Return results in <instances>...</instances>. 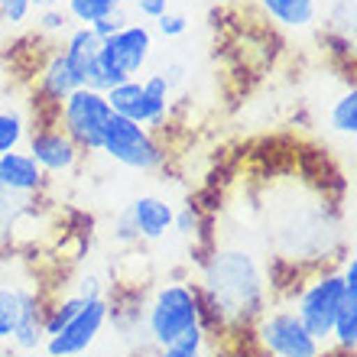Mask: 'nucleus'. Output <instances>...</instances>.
<instances>
[{
    "label": "nucleus",
    "instance_id": "5",
    "mask_svg": "<svg viewBox=\"0 0 357 357\" xmlns=\"http://www.w3.org/2000/svg\"><path fill=\"white\" fill-rule=\"evenodd\" d=\"M153 59V29L140 20L127 23L117 29L114 36L101 39V52H98V78H94V91H107V88L130 82L150 66Z\"/></svg>",
    "mask_w": 357,
    "mask_h": 357
},
{
    "label": "nucleus",
    "instance_id": "16",
    "mask_svg": "<svg viewBox=\"0 0 357 357\" xmlns=\"http://www.w3.org/2000/svg\"><path fill=\"white\" fill-rule=\"evenodd\" d=\"M273 26L289 33H309L319 23V0H257Z\"/></svg>",
    "mask_w": 357,
    "mask_h": 357
},
{
    "label": "nucleus",
    "instance_id": "1",
    "mask_svg": "<svg viewBox=\"0 0 357 357\" xmlns=\"http://www.w3.org/2000/svg\"><path fill=\"white\" fill-rule=\"evenodd\" d=\"M254 218L257 231L264 234L270 266L309 273L331 264L341 250L338 211L325 198L319 178L305 172L266 182L257 195Z\"/></svg>",
    "mask_w": 357,
    "mask_h": 357
},
{
    "label": "nucleus",
    "instance_id": "29",
    "mask_svg": "<svg viewBox=\"0 0 357 357\" xmlns=\"http://www.w3.org/2000/svg\"><path fill=\"white\" fill-rule=\"evenodd\" d=\"M114 241H117V244H140V241H137V231H133V225H130V218H127V211H121V215H117V231H114Z\"/></svg>",
    "mask_w": 357,
    "mask_h": 357
},
{
    "label": "nucleus",
    "instance_id": "13",
    "mask_svg": "<svg viewBox=\"0 0 357 357\" xmlns=\"http://www.w3.org/2000/svg\"><path fill=\"white\" fill-rule=\"evenodd\" d=\"M46 172L36 166V160L26 150L0 153V188L20 192V195H43L46 192Z\"/></svg>",
    "mask_w": 357,
    "mask_h": 357
},
{
    "label": "nucleus",
    "instance_id": "4",
    "mask_svg": "<svg viewBox=\"0 0 357 357\" xmlns=\"http://www.w3.org/2000/svg\"><path fill=\"white\" fill-rule=\"evenodd\" d=\"M344 296H348V286L341 280V266H319L305 273V282H296L289 309L296 312V319L312 338L319 344H328L331 325Z\"/></svg>",
    "mask_w": 357,
    "mask_h": 357
},
{
    "label": "nucleus",
    "instance_id": "11",
    "mask_svg": "<svg viewBox=\"0 0 357 357\" xmlns=\"http://www.w3.org/2000/svg\"><path fill=\"white\" fill-rule=\"evenodd\" d=\"M26 153L36 160V166L49 176H72L78 169V162H82V150H78L75 143L68 140L66 130H59L56 121L49 123H39V127H29L26 133Z\"/></svg>",
    "mask_w": 357,
    "mask_h": 357
},
{
    "label": "nucleus",
    "instance_id": "28",
    "mask_svg": "<svg viewBox=\"0 0 357 357\" xmlns=\"http://www.w3.org/2000/svg\"><path fill=\"white\" fill-rule=\"evenodd\" d=\"M127 23H133V13L127 7H121V10H114L111 17H101L98 23H91V33L98 39H107V36H114L117 29H123Z\"/></svg>",
    "mask_w": 357,
    "mask_h": 357
},
{
    "label": "nucleus",
    "instance_id": "22",
    "mask_svg": "<svg viewBox=\"0 0 357 357\" xmlns=\"http://www.w3.org/2000/svg\"><path fill=\"white\" fill-rule=\"evenodd\" d=\"M26 133H29V121L23 114L10 111V107L0 111V153L20 150V146L26 143Z\"/></svg>",
    "mask_w": 357,
    "mask_h": 357
},
{
    "label": "nucleus",
    "instance_id": "9",
    "mask_svg": "<svg viewBox=\"0 0 357 357\" xmlns=\"http://www.w3.org/2000/svg\"><path fill=\"white\" fill-rule=\"evenodd\" d=\"M111 104L104 91L94 88H75V91L56 104V127L68 133V140L75 143L82 153L101 150L104 127L111 121Z\"/></svg>",
    "mask_w": 357,
    "mask_h": 357
},
{
    "label": "nucleus",
    "instance_id": "25",
    "mask_svg": "<svg viewBox=\"0 0 357 357\" xmlns=\"http://www.w3.org/2000/svg\"><path fill=\"white\" fill-rule=\"evenodd\" d=\"M33 0H0V23L7 29H23L33 17Z\"/></svg>",
    "mask_w": 357,
    "mask_h": 357
},
{
    "label": "nucleus",
    "instance_id": "21",
    "mask_svg": "<svg viewBox=\"0 0 357 357\" xmlns=\"http://www.w3.org/2000/svg\"><path fill=\"white\" fill-rule=\"evenodd\" d=\"M123 0H68L66 10L75 20V26H91L101 17H111L114 10H121Z\"/></svg>",
    "mask_w": 357,
    "mask_h": 357
},
{
    "label": "nucleus",
    "instance_id": "24",
    "mask_svg": "<svg viewBox=\"0 0 357 357\" xmlns=\"http://www.w3.org/2000/svg\"><path fill=\"white\" fill-rule=\"evenodd\" d=\"M172 231H176L178 237H185V241L202 237V231H205V227H202V211H198V205H192V202H188V205L178 208L176 215H172Z\"/></svg>",
    "mask_w": 357,
    "mask_h": 357
},
{
    "label": "nucleus",
    "instance_id": "27",
    "mask_svg": "<svg viewBox=\"0 0 357 357\" xmlns=\"http://www.w3.org/2000/svg\"><path fill=\"white\" fill-rule=\"evenodd\" d=\"M123 7L133 13V20H160L166 10H172V0H123Z\"/></svg>",
    "mask_w": 357,
    "mask_h": 357
},
{
    "label": "nucleus",
    "instance_id": "10",
    "mask_svg": "<svg viewBox=\"0 0 357 357\" xmlns=\"http://www.w3.org/2000/svg\"><path fill=\"white\" fill-rule=\"evenodd\" d=\"M111 299L107 296H98V299H85V305L78 309V315L68 321L66 328L46 338L43 344V354L46 357H78L91 348L98 335L104 331V325L111 321Z\"/></svg>",
    "mask_w": 357,
    "mask_h": 357
},
{
    "label": "nucleus",
    "instance_id": "23",
    "mask_svg": "<svg viewBox=\"0 0 357 357\" xmlns=\"http://www.w3.org/2000/svg\"><path fill=\"white\" fill-rule=\"evenodd\" d=\"M208 348V328L198 325V328L185 331L178 341L166 344V348H156V357H205Z\"/></svg>",
    "mask_w": 357,
    "mask_h": 357
},
{
    "label": "nucleus",
    "instance_id": "26",
    "mask_svg": "<svg viewBox=\"0 0 357 357\" xmlns=\"http://www.w3.org/2000/svg\"><path fill=\"white\" fill-rule=\"evenodd\" d=\"M156 23V33H160L162 39H178V36H185L188 33V23L192 20L182 13V10H166L160 20H153Z\"/></svg>",
    "mask_w": 357,
    "mask_h": 357
},
{
    "label": "nucleus",
    "instance_id": "20",
    "mask_svg": "<svg viewBox=\"0 0 357 357\" xmlns=\"http://www.w3.org/2000/svg\"><path fill=\"white\" fill-rule=\"evenodd\" d=\"M75 20L68 17L66 7H43L39 10V23H36V36L49 39V46H62L66 36L72 33Z\"/></svg>",
    "mask_w": 357,
    "mask_h": 357
},
{
    "label": "nucleus",
    "instance_id": "17",
    "mask_svg": "<svg viewBox=\"0 0 357 357\" xmlns=\"http://www.w3.org/2000/svg\"><path fill=\"white\" fill-rule=\"evenodd\" d=\"M33 286L26 282H3L0 286V344H10L13 331H17L20 319H23V309H26L29 296H33Z\"/></svg>",
    "mask_w": 357,
    "mask_h": 357
},
{
    "label": "nucleus",
    "instance_id": "14",
    "mask_svg": "<svg viewBox=\"0 0 357 357\" xmlns=\"http://www.w3.org/2000/svg\"><path fill=\"white\" fill-rule=\"evenodd\" d=\"M36 88H39V94H43V101L52 104V107H56L62 98H68L75 88H82V82H78L72 66H68L62 46H52L46 52V62L39 66V75H36Z\"/></svg>",
    "mask_w": 357,
    "mask_h": 357
},
{
    "label": "nucleus",
    "instance_id": "15",
    "mask_svg": "<svg viewBox=\"0 0 357 357\" xmlns=\"http://www.w3.org/2000/svg\"><path fill=\"white\" fill-rule=\"evenodd\" d=\"M68 66L75 72V78L82 82V88H94L98 78V52H101V39L91 33V26H72V33L62 43Z\"/></svg>",
    "mask_w": 357,
    "mask_h": 357
},
{
    "label": "nucleus",
    "instance_id": "2",
    "mask_svg": "<svg viewBox=\"0 0 357 357\" xmlns=\"http://www.w3.org/2000/svg\"><path fill=\"white\" fill-rule=\"evenodd\" d=\"M234 231V237H221V244L215 241V250L202 264V282L195 286L202 299V325L205 312H211L225 331L250 328L257 315L270 305L273 292L266 250L241 237V225Z\"/></svg>",
    "mask_w": 357,
    "mask_h": 357
},
{
    "label": "nucleus",
    "instance_id": "31",
    "mask_svg": "<svg viewBox=\"0 0 357 357\" xmlns=\"http://www.w3.org/2000/svg\"><path fill=\"white\" fill-rule=\"evenodd\" d=\"M0 357H23V354H17V351H0Z\"/></svg>",
    "mask_w": 357,
    "mask_h": 357
},
{
    "label": "nucleus",
    "instance_id": "7",
    "mask_svg": "<svg viewBox=\"0 0 357 357\" xmlns=\"http://www.w3.org/2000/svg\"><path fill=\"white\" fill-rule=\"evenodd\" d=\"M247 331L260 357H321L325 351V344L302 328L289 305H266Z\"/></svg>",
    "mask_w": 357,
    "mask_h": 357
},
{
    "label": "nucleus",
    "instance_id": "8",
    "mask_svg": "<svg viewBox=\"0 0 357 357\" xmlns=\"http://www.w3.org/2000/svg\"><path fill=\"white\" fill-rule=\"evenodd\" d=\"M107 104H111L114 114H121L127 121L140 123L146 130L160 133L166 130V121H169V85H166V78L160 72H150V75L143 78H130V82H121V85H114L104 91Z\"/></svg>",
    "mask_w": 357,
    "mask_h": 357
},
{
    "label": "nucleus",
    "instance_id": "3",
    "mask_svg": "<svg viewBox=\"0 0 357 357\" xmlns=\"http://www.w3.org/2000/svg\"><path fill=\"white\" fill-rule=\"evenodd\" d=\"M143 325L156 348H166L178 341L185 331L202 325V299H198L195 282L169 280L160 282L143 309Z\"/></svg>",
    "mask_w": 357,
    "mask_h": 357
},
{
    "label": "nucleus",
    "instance_id": "19",
    "mask_svg": "<svg viewBox=\"0 0 357 357\" xmlns=\"http://www.w3.org/2000/svg\"><path fill=\"white\" fill-rule=\"evenodd\" d=\"M328 341L335 344V351L354 354V348H357V292L354 289H348V296H344V302H341Z\"/></svg>",
    "mask_w": 357,
    "mask_h": 357
},
{
    "label": "nucleus",
    "instance_id": "6",
    "mask_svg": "<svg viewBox=\"0 0 357 357\" xmlns=\"http://www.w3.org/2000/svg\"><path fill=\"white\" fill-rule=\"evenodd\" d=\"M98 153H104L111 162H117V166L130 172H160L169 160V153H166V146L160 143L156 133L127 121L121 114H111Z\"/></svg>",
    "mask_w": 357,
    "mask_h": 357
},
{
    "label": "nucleus",
    "instance_id": "12",
    "mask_svg": "<svg viewBox=\"0 0 357 357\" xmlns=\"http://www.w3.org/2000/svg\"><path fill=\"white\" fill-rule=\"evenodd\" d=\"M123 211H127L133 231H137V241L156 244V241H162V237L172 231V215H176V208H172L162 195H137Z\"/></svg>",
    "mask_w": 357,
    "mask_h": 357
},
{
    "label": "nucleus",
    "instance_id": "32",
    "mask_svg": "<svg viewBox=\"0 0 357 357\" xmlns=\"http://www.w3.org/2000/svg\"><path fill=\"white\" fill-rule=\"evenodd\" d=\"M3 282H7V276H3V270H0V286H3Z\"/></svg>",
    "mask_w": 357,
    "mask_h": 357
},
{
    "label": "nucleus",
    "instance_id": "30",
    "mask_svg": "<svg viewBox=\"0 0 357 357\" xmlns=\"http://www.w3.org/2000/svg\"><path fill=\"white\" fill-rule=\"evenodd\" d=\"M68 0H46V7H66Z\"/></svg>",
    "mask_w": 357,
    "mask_h": 357
},
{
    "label": "nucleus",
    "instance_id": "18",
    "mask_svg": "<svg viewBox=\"0 0 357 357\" xmlns=\"http://www.w3.org/2000/svg\"><path fill=\"white\" fill-rule=\"evenodd\" d=\"M325 121H328V127L338 133V137H344L348 143L354 140V133H357V91H354V85H344L335 98H331Z\"/></svg>",
    "mask_w": 357,
    "mask_h": 357
}]
</instances>
